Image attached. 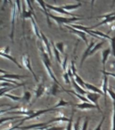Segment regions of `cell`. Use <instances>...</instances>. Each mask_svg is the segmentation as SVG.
Here are the masks:
<instances>
[{"instance_id": "obj_1", "label": "cell", "mask_w": 115, "mask_h": 130, "mask_svg": "<svg viewBox=\"0 0 115 130\" xmlns=\"http://www.w3.org/2000/svg\"><path fill=\"white\" fill-rule=\"evenodd\" d=\"M39 49H40V56L42 58V62L44 64V66L45 67V69L47 71V73L48 74V76L51 78L52 80L54 81V82L56 84H58L60 86L62 87V85H61L60 83L57 81V79L54 76V73H52V69H51V64H50V58H49V56L48 55V54L45 52V50L43 48L41 43H40V45H39Z\"/></svg>"}, {"instance_id": "obj_2", "label": "cell", "mask_w": 115, "mask_h": 130, "mask_svg": "<svg viewBox=\"0 0 115 130\" xmlns=\"http://www.w3.org/2000/svg\"><path fill=\"white\" fill-rule=\"evenodd\" d=\"M50 18H52L56 22L60 28H61L63 24L65 25L66 24H69L73 22L78 21V20H81L84 19L83 18H80V17H71V18H66V17H62V16H56L50 14Z\"/></svg>"}, {"instance_id": "obj_3", "label": "cell", "mask_w": 115, "mask_h": 130, "mask_svg": "<svg viewBox=\"0 0 115 130\" xmlns=\"http://www.w3.org/2000/svg\"><path fill=\"white\" fill-rule=\"evenodd\" d=\"M18 6L16 4V2H14V4L12 6V29H11V33H10V37L12 40V42L14 43V31H15V22L16 20V16L18 14Z\"/></svg>"}, {"instance_id": "obj_4", "label": "cell", "mask_w": 115, "mask_h": 130, "mask_svg": "<svg viewBox=\"0 0 115 130\" xmlns=\"http://www.w3.org/2000/svg\"><path fill=\"white\" fill-rule=\"evenodd\" d=\"M56 109H54L53 108H46V109H43V110H35L34 112L32 114V115L29 116V117H26L23 118V119L21 120V121L20 123L18 125H21L24 121H28V120H30V119H34V118H36V117H38L39 116H40L42 114H44L47 112H50V111H52V110H55Z\"/></svg>"}, {"instance_id": "obj_5", "label": "cell", "mask_w": 115, "mask_h": 130, "mask_svg": "<svg viewBox=\"0 0 115 130\" xmlns=\"http://www.w3.org/2000/svg\"><path fill=\"white\" fill-rule=\"evenodd\" d=\"M22 64L24 66L25 68H26L27 70L30 71V73L32 74V76L34 77V79L36 80V82H38V79L36 77V74L34 72V71L32 70V67H31V64H30V58H29V56L27 54H23L22 56Z\"/></svg>"}, {"instance_id": "obj_6", "label": "cell", "mask_w": 115, "mask_h": 130, "mask_svg": "<svg viewBox=\"0 0 115 130\" xmlns=\"http://www.w3.org/2000/svg\"><path fill=\"white\" fill-rule=\"evenodd\" d=\"M46 7L47 8V9L50 10H53L54 12H57V13H59V14H64V15H67V16H71L72 17H77V16H79L78 15H75V14H71L70 12H69L68 11L64 10L63 8L61 7V6H52V5H50V4H48L46 3Z\"/></svg>"}, {"instance_id": "obj_7", "label": "cell", "mask_w": 115, "mask_h": 130, "mask_svg": "<svg viewBox=\"0 0 115 130\" xmlns=\"http://www.w3.org/2000/svg\"><path fill=\"white\" fill-rule=\"evenodd\" d=\"M86 98L88 99V100L90 102H92V104H94V105H96L98 107V110L99 112H102V110H101L98 104V100L100 99V94L97 93H94V92H89L87 93Z\"/></svg>"}, {"instance_id": "obj_8", "label": "cell", "mask_w": 115, "mask_h": 130, "mask_svg": "<svg viewBox=\"0 0 115 130\" xmlns=\"http://www.w3.org/2000/svg\"><path fill=\"white\" fill-rule=\"evenodd\" d=\"M34 92H35V99H34V100L33 101V104H34V102L40 97V96H42V95L46 92V87H45V85H44V83L43 82V81H40V83H38L36 89L34 90Z\"/></svg>"}, {"instance_id": "obj_9", "label": "cell", "mask_w": 115, "mask_h": 130, "mask_svg": "<svg viewBox=\"0 0 115 130\" xmlns=\"http://www.w3.org/2000/svg\"><path fill=\"white\" fill-rule=\"evenodd\" d=\"M65 27H66L67 28H68L69 31L73 33V34L77 35V36H79V37L82 39L86 43V44L88 45V39L86 38V32H85L84 31H82V30H78V29H76V28H74L70 26L69 25H67V24H65L64 25Z\"/></svg>"}, {"instance_id": "obj_10", "label": "cell", "mask_w": 115, "mask_h": 130, "mask_svg": "<svg viewBox=\"0 0 115 130\" xmlns=\"http://www.w3.org/2000/svg\"><path fill=\"white\" fill-rule=\"evenodd\" d=\"M1 73L3 74L4 73L5 75H2L1 78H4V79H17V80H20L23 78H26V77H29V76L27 75H16V74H12V73H8L6 71H4V70H1Z\"/></svg>"}, {"instance_id": "obj_11", "label": "cell", "mask_w": 115, "mask_h": 130, "mask_svg": "<svg viewBox=\"0 0 115 130\" xmlns=\"http://www.w3.org/2000/svg\"><path fill=\"white\" fill-rule=\"evenodd\" d=\"M40 35H41V41L44 44V46H45L46 50V53L48 54L50 58H52V52H51V45H50L51 43H50L47 37L44 35V34L42 31H40Z\"/></svg>"}, {"instance_id": "obj_12", "label": "cell", "mask_w": 115, "mask_h": 130, "mask_svg": "<svg viewBox=\"0 0 115 130\" xmlns=\"http://www.w3.org/2000/svg\"><path fill=\"white\" fill-rule=\"evenodd\" d=\"M75 106H76L78 109L80 110H90V109H98V107L94 105V104L90 102H81L79 104H73Z\"/></svg>"}, {"instance_id": "obj_13", "label": "cell", "mask_w": 115, "mask_h": 130, "mask_svg": "<svg viewBox=\"0 0 115 130\" xmlns=\"http://www.w3.org/2000/svg\"><path fill=\"white\" fill-rule=\"evenodd\" d=\"M95 43L94 41H91V43L90 44L88 45V47L86 48L85 51L83 53V56L81 58V62H80V67H82L83 64L85 60L88 58V56H90V54L91 51L92 50V48L94 47V46L95 45Z\"/></svg>"}, {"instance_id": "obj_14", "label": "cell", "mask_w": 115, "mask_h": 130, "mask_svg": "<svg viewBox=\"0 0 115 130\" xmlns=\"http://www.w3.org/2000/svg\"><path fill=\"white\" fill-rule=\"evenodd\" d=\"M38 4H39V6H40L41 9L43 10L45 16H46V20H47V23H48V26H51V23H50V14L48 13V11L47 10V8L46 7V3L43 1H37L36 2Z\"/></svg>"}, {"instance_id": "obj_15", "label": "cell", "mask_w": 115, "mask_h": 130, "mask_svg": "<svg viewBox=\"0 0 115 130\" xmlns=\"http://www.w3.org/2000/svg\"><path fill=\"white\" fill-rule=\"evenodd\" d=\"M103 74V73H102ZM104 75V78H103V83L102 86V90L103 93L104 94V100L105 103H106V98H107V93H108V76L105 74H103Z\"/></svg>"}, {"instance_id": "obj_16", "label": "cell", "mask_w": 115, "mask_h": 130, "mask_svg": "<svg viewBox=\"0 0 115 130\" xmlns=\"http://www.w3.org/2000/svg\"><path fill=\"white\" fill-rule=\"evenodd\" d=\"M111 54V48L105 49L102 52V63L103 65V71H106V63L109 56Z\"/></svg>"}, {"instance_id": "obj_17", "label": "cell", "mask_w": 115, "mask_h": 130, "mask_svg": "<svg viewBox=\"0 0 115 130\" xmlns=\"http://www.w3.org/2000/svg\"><path fill=\"white\" fill-rule=\"evenodd\" d=\"M115 21V15L113 16H111L110 18H107V19H105V20H102V22H99L98 24H96L94 26H86V28L87 29H88V30H92V28H96V27H98V26H101V25H103V24H110V23H112V22Z\"/></svg>"}, {"instance_id": "obj_18", "label": "cell", "mask_w": 115, "mask_h": 130, "mask_svg": "<svg viewBox=\"0 0 115 130\" xmlns=\"http://www.w3.org/2000/svg\"><path fill=\"white\" fill-rule=\"evenodd\" d=\"M71 81L72 82V84H73V86L74 87V89H75V91L77 93L79 94H81V95H86L87 93H88V91H85L83 88L79 86V85L77 84V83L75 82V80L74 77H73L71 79Z\"/></svg>"}, {"instance_id": "obj_19", "label": "cell", "mask_w": 115, "mask_h": 130, "mask_svg": "<svg viewBox=\"0 0 115 130\" xmlns=\"http://www.w3.org/2000/svg\"><path fill=\"white\" fill-rule=\"evenodd\" d=\"M30 20H31V22H32V29H33V31H34V34H35V35L41 41L40 31H39V30H38V26H37V24H36V18H35L34 16H33V17H32V18H30Z\"/></svg>"}, {"instance_id": "obj_20", "label": "cell", "mask_w": 115, "mask_h": 130, "mask_svg": "<svg viewBox=\"0 0 115 130\" xmlns=\"http://www.w3.org/2000/svg\"><path fill=\"white\" fill-rule=\"evenodd\" d=\"M85 87L88 89L90 91H93L94 93H99V94H100L101 95H104V93H103L102 90H101L99 88H98L97 87H96L95 85H92L90 83H85Z\"/></svg>"}, {"instance_id": "obj_21", "label": "cell", "mask_w": 115, "mask_h": 130, "mask_svg": "<svg viewBox=\"0 0 115 130\" xmlns=\"http://www.w3.org/2000/svg\"><path fill=\"white\" fill-rule=\"evenodd\" d=\"M1 56H2V57H4V58H6L8 59V60H10V61H12V62H14L15 64H16V66L18 67V68H20V69H22V67L21 66V65L19 64V62H18V61L16 60V59L15 58H14L13 56H10L8 53H6V52H3L2 50H1Z\"/></svg>"}, {"instance_id": "obj_22", "label": "cell", "mask_w": 115, "mask_h": 130, "mask_svg": "<svg viewBox=\"0 0 115 130\" xmlns=\"http://www.w3.org/2000/svg\"><path fill=\"white\" fill-rule=\"evenodd\" d=\"M25 85V83H21L20 85H14V87H3V88H1V94H0V96L1 97H3L4 94H6L7 92L10 91H12L13 89H16L19 87H21V86H24Z\"/></svg>"}, {"instance_id": "obj_23", "label": "cell", "mask_w": 115, "mask_h": 130, "mask_svg": "<svg viewBox=\"0 0 115 130\" xmlns=\"http://www.w3.org/2000/svg\"><path fill=\"white\" fill-rule=\"evenodd\" d=\"M61 7L67 11H70V10H75V9H77V8L81 7V4L80 2H79L76 4H67V5L62 6Z\"/></svg>"}, {"instance_id": "obj_24", "label": "cell", "mask_w": 115, "mask_h": 130, "mask_svg": "<svg viewBox=\"0 0 115 130\" xmlns=\"http://www.w3.org/2000/svg\"><path fill=\"white\" fill-rule=\"evenodd\" d=\"M51 47L52 48V50L54 52V56L56 58V60H57L59 63H60L61 64L62 63V60H61V56H60V52H59V51L56 49V46H55V45L54 44V43L51 41Z\"/></svg>"}, {"instance_id": "obj_25", "label": "cell", "mask_w": 115, "mask_h": 130, "mask_svg": "<svg viewBox=\"0 0 115 130\" xmlns=\"http://www.w3.org/2000/svg\"><path fill=\"white\" fill-rule=\"evenodd\" d=\"M64 91H66V92H67V93H69V92H70V93H71L72 94H73L75 96H76L77 98H78L80 100H81L83 102H90L89 101L88 99L86 97H85V96H83V95H81V94H79V93H77L75 91H73V90H66V89H64Z\"/></svg>"}, {"instance_id": "obj_26", "label": "cell", "mask_w": 115, "mask_h": 130, "mask_svg": "<svg viewBox=\"0 0 115 130\" xmlns=\"http://www.w3.org/2000/svg\"><path fill=\"white\" fill-rule=\"evenodd\" d=\"M70 104H73L71 102H66L65 101L63 100V98H61V100L59 101L56 103V104H55L54 106H52L53 108L54 109H56V108H59V107H61V106H68V105H70Z\"/></svg>"}, {"instance_id": "obj_27", "label": "cell", "mask_w": 115, "mask_h": 130, "mask_svg": "<svg viewBox=\"0 0 115 130\" xmlns=\"http://www.w3.org/2000/svg\"><path fill=\"white\" fill-rule=\"evenodd\" d=\"M106 42V41L105 40H103L102 41H100V43H98L97 44H96L94 46V47L92 48V51H91L90 54V56H92V55H93L96 52L97 50H100V49L104 45V43Z\"/></svg>"}, {"instance_id": "obj_28", "label": "cell", "mask_w": 115, "mask_h": 130, "mask_svg": "<svg viewBox=\"0 0 115 130\" xmlns=\"http://www.w3.org/2000/svg\"><path fill=\"white\" fill-rule=\"evenodd\" d=\"M59 87H61L63 89V91H64V89H63V87L60 86L58 84H56V83H54V85H52V87H51V89H50V93L52 94V95H56V93H58V92H60V89H59Z\"/></svg>"}, {"instance_id": "obj_29", "label": "cell", "mask_w": 115, "mask_h": 130, "mask_svg": "<svg viewBox=\"0 0 115 130\" xmlns=\"http://www.w3.org/2000/svg\"><path fill=\"white\" fill-rule=\"evenodd\" d=\"M4 96L8 98H10V99L16 102L22 101V98L19 97V96H16V95H12V94H10V93H6V94H4Z\"/></svg>"}, {"instance_id": "obj_30", "label": "cell", "mask_w": 115, "mask_h": 130, "mask_svg": "<svg viewBox=\"0 0 115 130\" xmlns=\"http://www.w3.org/2000/svg\"><path fill=\"white\" fill-rule=\"evenodd\" d=\"M31 98V93H30V91H26L24 92V96L22 97V101H24L25 102H30V100Z\"/></svg>"}, {"instance_id": "obj_31", "label": "cell", "mask_w": 115, "mask_h": 130, "mask_svg": "<svg viewBox=\"0 0 115 130\" xmlns=\"http://www.w3.org/2000/svg\"><path fill=\"white\" fill-rule=\"evenodd\" d=\"M56 49L59 51V52L61 54H64V43L63 42L56 43L55 44Z\"/></svg>"}, {"instance_id": "obj_32", "label": "cell", "mask_w": 115, "mask_h": 130, "mask_svg": "<svg viewBox=\"0 0 115 130\" xmlns=\"http://www.w3.org/2000/svg\"><path fill=\"white\" fill-rule=\"evenodd\" d=\"M111 45V53L113 55V56L115 58V37H112V39L110 40Z\"/></svg>"}, {"instance_id": "obj_33", "label": "cell", "mask_w": 115, "mask_h": 130, "mask_svg": "<svg viewBox=\"0 0 115 130\" xmlns=\"http://www.w3.org/2000/svg\"><path fill=\"white\" fill-rule=\"evenodd\" d=\"M22 116H16V117H6V118H2L1 119V124L4 123V122L7 121H10V120H14V119H22Z\"/></svg>"}, {"instance_id": "obj_34", "label": "cell", "mask_w": 115, "mask_h": 130, "mask_svg": "<svg viewBox=\"0 0 115 130\" xmlns=\"http://www.w3.org/2000/svg\"><path fill=\"white\" fill-rule=\"evenodd\" d=\"M112 130H115V102H113V113L112 121Z\"/></svg>"}, {"instance_id": "obj_35", "label": "cell", "mask_w": 115, "mask_h": 130, "mask_svg": "<svg viewBox=\"0 0 115 130\" xmlns=\"http://www.w3.org/2000/svg\"><path fill=\"white\" fill-rule=\"evenodd\" d=\"M114 15H115V12H111V13L104 14V15L98 16L97 17H96V18H104V20H105V19H107V18H110V17H111V16H114Z\"/></svg>"}, {"instance_id": "obj_36", "label": "cell", "mask_w": 115, "mask_h": 130, "mask_svg": "<svg viewBox=\"0 0 115 130\" xmlns=\"http://www.w3.org/2000/svg\"><path fill=\"white\" fill-rule=\"evenodd\" d=\"M63 78L64 79L65 83H67V84H70L71 79L70 77H69V76L67 72H65V73L63 74Z\"/></svg>"}, {"instance_id": "obj_37", "label": "cell", "mask_w": 115, "mask_h": 130, "mask_svg": "<svg viewBox=\"0 0 115 130\" xmlns=\"http://www.w3.org/2000/svg\"><path fill=\"white\" fill-rule=\"evenodd\" d=\"M73 111L72 114H71V117L70 118V120L68 122L69 123L67 125L66 130H73Z\"/></svg>"}, {"instance_id": "obj_38", "label": "cell", "mask_w": 115, "mask_h": 130, "mask_svg": "<svg viewBox=\"0 0 115 130\" xmlns=\"http://www.w3.org/2000/svg\"><path fill=\"white\" fill-rule=\"evenodd\" d=\"M61 66H62V68H63V70L64 71V73L65 72H67V56H65L63 59V61L61 63Z\"/></svg>"}, {"instance_id": "obj_39", "label": "cell", "mask_w": 115, "mask_h": 130, "mask_svg": "<svg viewBox=\"0 0 115 130\" xmlns=\"http://www.w3.org/2000/svg\"><path fill=\"white\" fill-rule=\"evenodd\" d=\"M104 120H105V116H104L101 120V121L100 122V123L97 125V127L95 128L94 130H102V126L103 123H104Z\"/></svg>"}, {"instance_id": "obj_40", "label": "cell", "mask_w": 115, "mask_h": 130, "mask_svg": "<svg viewBox=\"0 0 115 130\" xmlns=\"http://www.w3.org/2000/svg\"><path fill=\"white\" fill-rule=\"evenodd\" d=\"M79 122H80V117L78 118L76 123L73 126V130H79Z\"/></svg>"}, {"instance_id": "obj_41", "label": "cell", "mask_w": 115, "mask_h": 130, "mask_svg": "<svg viewBox=\"0 0 115 130\" xmlns=\"http://www.w3.org/2000/svg\"><path fill=\"white\" fill-rule=\"evenodd\" d=\"M64 129V127H52L50 125V127H48L47 129H46L45 130H63Z\"/></svg>"}, {"instance_id": "obj_42", "label": "cell", "mask_w": 115, "mask_h": 130, "mask_svg": "<svg viewBox=\"0 0 115 130\" xmlns=\"http://www.w3.org/2000/svg\"><path fill=\"white\" fill-rule=\"evenodd\" d=\"M108 93H109V95L111 97V98L113 100V101L115 102V93L114 91H112V89H108Z\"/></svg>"}, {"instance_id": "obj_43", "label": "cell", "mask_w": 115, "mask_h": 130, "mask_svg": "<svg viewBox=\"0 0 115 130\" xmlns=\"http://www.w3.org/2000/svg\"><path fill=\"white\" fill-rule=\"evenodd\" d=\"M88 119H85V120L83 122V127L81 130H86L87 127H88Z\"/></svg>"}, {"instance_id": "obj_44", "label": "cell", "mask_w": 115, "mask_h": 130, "mask_svg": "<svg viewBox=\"0 0 115 130\" xmlns=\"http://www.w3.org/2000/svg\"><path fill=\"white\" fill-rule=\"evenodd\" d=\"M103 74H105V75H106L107 76H111V77H113L115 78V73H109V72H107L106 71H101Z\"/></svg>"}, {"instance_id": "obj_45", "label": "cell", "mask_w": 115, "mask_h": 130, "mask_svg": "<svg viewBox=\"0 0 115 130\" xmlns=\"http://www.w3.org/2000/svg\"><path fill=\"white\" fill-rule=\"evenodd\" d=\"M20 125H17L16 126H14V127H12V128H9L8 129H5V130H16V129H18V128H19Z\"/></svg>"}]
</instances>
